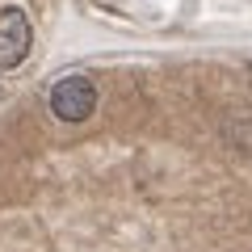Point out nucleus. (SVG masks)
<instances>
[{"mask_svg": "<svg viewBox=\"0 0 252 252\" xmlns=\"http://www.w3.org/2000/svg\"><path fill=\"white\" fill-rule=\"evenodd\" d=\"M97 109V84L89 76H67L51 89V114L59 122H84Z\"/></svg>", "mask_w": 252, "mask_h": 252, "instance_id": "1", "label": "nucleus"}, {"mask_svg": "<svg viewBox=\"0 0 252 252\" xmlns=\"http://www.w3.org/2000/svg\"><path fill=\"white\" fill-rule=\"evenodd\" d=\"M34 46V26L21 9H0V67L9 72Z\"/></svg>", "mask_w": 252, "mask_h": 252, "instance_id": "2", "label": "nucleus"}]
</instances>
